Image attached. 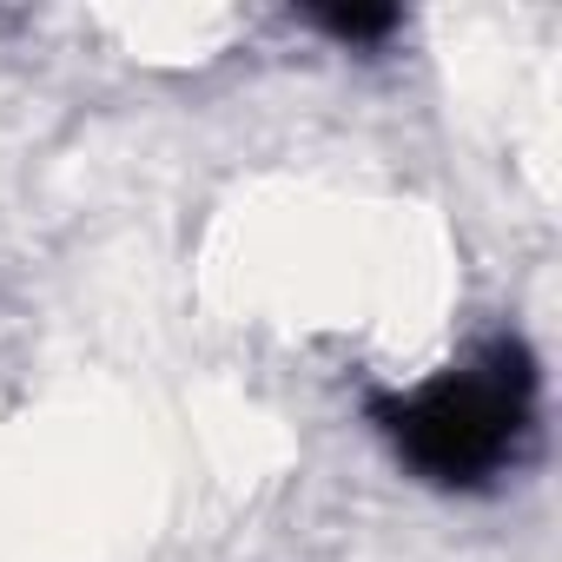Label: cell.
Instances as JSON below:
<instances>
[{
    "label": "cell",
    "instance_id": "obj_1",
    "mask_svg": "<svg viewBox=\"0 0 562 562\" xmlns=\"http://www.w3.org/2000/svg\"><path fill=\"white\" fill-rule=\"evenodd\" d=\"M371 424L430 490H490L536 437V358L522 338H490L430 384L371 397Z\"/></svg>",
    "mask_w": 562,
    "mask_h": 562
},
{
    "label": "cell",
    "instance_id": "obj_2",
    "mask_svg": "<svg viewBox=\"0 0 562 562\" xmlns=\"http://www.w3.org/2000/svg\"><path fill=\"white\" fill-rule=\"evenodd\" d=\"M312 27L345 47H378L384 34H397V8H312Z\"/></svg>",
    "mask_w": 562,
    "mask_h": 562
}]
</instances>
